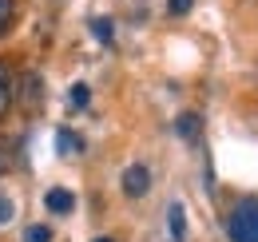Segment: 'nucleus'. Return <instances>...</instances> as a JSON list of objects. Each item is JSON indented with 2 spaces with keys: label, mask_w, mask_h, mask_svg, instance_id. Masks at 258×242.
I'll return each mask as SVG.
<instances>
[{
  "label": "nucleus",
  "mask_w": 258,
  "mask_h": 242,
  "mask_svg": "<svg viewBox=\"0 0 258 242\" xmlns=\"http://www.w3.org/2000/svg\"><path fill=\"white\" fill-rule=\"evenodd\" d=\"M230 242H258V199H242L226 218Z\"/></svg>",
  "instance_id": "f257e3e1"
},
{
  "label": "nucleus",
  "mask_w": 258,
  "mask_h": 242,
  "mask_svg": "<svg viewBox=\"0 0 258 242\" xmlns=\"http://www.w3.org/2000/svg\"><path fill=\"white\" fill-rule=\"evenodd\" d=\"M151 191V171L143 167V163H131L127 171H123V195H131V199H143Z\"/></svg>",
  "instance_id": "f03ea898"
},
{
  "label": "nucleus",
  "mask_w": 258,
  "mask_h": 242,
  "mask_svg": "<svg viewBox=\"0 0 258 242\" xmlns=\"http://www.w3.org/2000/svg\"><path fill=\"white\" fill-rule=\"evenodd\" d=\"M44 207H48L52 214H68L72 207H76V199H72V191H68V187H52V191L44 195Z\"/></svg>",
  "instance_id": "7ed1b4c3"
},
{
  "label": "nucleus",
  "mask_w": 258,
  "mask_h": 242,
  "mask_svg": "<svg viewBox=\"0 0 258 242\" xmlns=\"http://www.w3.org/2000/svg\"><path fill=\"white\" fill-rule=\"evenodd\" d=\"M175 131H179L187 143H195V139H199V131H203V115H195V111H183V115L175 119Z\"/></svg>",
  "instance_id": "20e7f679"
},
{
  "label": "nucleus",
  "mask_w": 258,
  "mask_h": 242,
  "mask_svg": "<svg viewBox=\"0 0 258 242\" xmlns=\"http://www.w3.org/2000/svg\"><path fill=\"white\" fill-rule=\"evenodd\" d=\"M167 230H171V238L179 242L183 234H187V211H183V203H171V211H167Z\"/></svg>",
  "instance_id": "39448f33"
},
{
  "label": "nucleus",
  "mask_w": 258,
  "mask_h": 242,
  "mask_svg": "<svg viewBox=\"0 0 258 242\" xmlns=\"http://www.w3.org/2000/svg\"><path fill=\"white\" fill-rule=\"evenodd\" d=\"M20 84H24V107L36 111V107H40V80L28 72V76H20Z\"/></svg>",
  "instance_id": "423d86ee"
},
{
  "label": "nucleus",
  "mask_w": 258,
  "mask_h": 242,
  "mask_svg": "<svg viewBox=\"0 0 258 242\" xmlns=\"http://www.w3.org/2000/svg\"><path fill=\"white\" fill-rule=\"evenodd\" d=\"M56 147H60V155H72V151H84V139H76V131L60 127L56 131Z\"/></svg>",
  "instance_id": "0eeeda50"
},
{
  "label": "nucleus",
  "mask_w": 258,
  "mask_h": 242,
  "mask_svg": "<svg viewBox=\"0 0 258 242\" xmlns=\"http://www.w3.org/2000/svg\"><path fill=\"white\" fill-rule=\"evenodd\" d=\"M88 28L96 32L99 44H111V40H115V24H111L107 16H92V24H88Z\"/></svg>",
  "instance_id": "6e6552de"
},
{
  "label": "nucleus",
  "mask_w": 258,
  "mask_h": 242,
  "mask_svg": "<svg viewBox=\"0 0 258 242\" xmlns=\"http://www.w3.org/2000/svg\"><path fill=\"white\" fill-rule=\"evenodd\" d=\"M8 107H12V76L0 64V115H8Z\"/></svg>",
  "instance_id": "1a4fd4ad"
},
{
  "label": "nucleus",
  "mask_w": 258,
  "mask_h": 242,
  "mask_svg": "<svg viewBox=\"0 0 258 242\" xmlns=\"http://www.w3.org/2000/svg\"><path fill=\"white\" fill-rule=\"evenodd\" d=\"M68 103H72V107H88V103H92V88H88V84H72V88H68Z\"/></svg>",
  "instance_id": "9d476101"
},
{
  "label": "nucleus",
  "mask_w": 258,
  "mask_h": 242,
  "mask_svg": "<svg viewBox=\"0 0 258 242\" xmlns=\"http://www.w3.org/2000/svg\"><path fill=\"white\" fill-rule=\"evenodd\" d=\"M12 20H16V0H0V36L12 28Z\"/></svg>",
  "instance_id": "9b49d317"
},
{
  "label": "nucleus",
  "mask_w": 258,
  "mask_h": 242,
  "mask_svg": "<svg viewBox=\"0 0 258 242\" xmlns=\"http://www.w3.org/2000/svg\"><path fill=\"white\" fill-rule=\"evenodd\" d=\"M12 163H16L12 143H8V139H0V175H8V171H12Z\"/></svg>",
  "instance_id": "f8f14e48"
},
{
  "label": "nucleus",
  "mask_w": 258,
  "mask_h": 242,
  "mask_svg": "<svg viewBox=\"0 0 258 242\" xmlns=\"http://www.w3.org/2000/svg\"><path fill=\"white\" fill-rule=\"evenodd\" d=\"M48 238H52V226H44V222H36V226L24 230V242H48Z\"/></svg>",
  "instance_id": "ddd939ff"
},
{
  "label": "nucleus",
  "mask_w": 258,
  "mask_h": 242,
  "mask_svg": "<svg viewBox=\"0 0 258 242\" xmlns=\"http://www.w3.org/2000/svg\"><path fill=\"white\" fill-rule=\"evenodd\" d=\"M191 8H195V0H167V12L171 16H187Z\"/></svg>",
  "instance_id": "4468645a"
},
{
  "label": "nucleus",
  "mask_w": 258,
  "mask_h": 242,
  "mask_svg": "<svg viewBox=\"0 0 258 242\" xmlns=\"http://www.w3.org/2000/svg\"><path fill=\"white\" fill-rule=\"evenodd\" d=\"M8 218H12V203H8V199H4V195H0V226H4V222H8Z\"/></svg>",
  "instance_id": "2eb2a0df"
},
{
  "label": "nucleus",
  "mask_w": 258,
  "mask_h": 242,
  "mask_svg": "<svg viewBox=\"0 0 258 242\" xmlns=\"http://www.w3.org/2000/svg\"><path fill=\"white\" fill-rule=\"evenodd\" d=\"M96 242H111V238H96Z\"/></svg>",
  "instance_id": "dca6fc26"
}]
</instances>
